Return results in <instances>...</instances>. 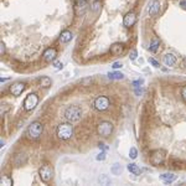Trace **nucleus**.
<instances>
[{
  "instance_id": "1",
  "label": "nucleus",
  "mask_w": 186,
  "mask_h": 186,
  "mask_svg": "<svg viewBox=\"0 0 186 186\" xmlns=\"http://www.w3.org/2000/svg\"><path fill=\"white\" fill-rule=\"evenodd\" d=\"M73 135V125L71 123H62L57 127V136L62 140L71 139Z\"/></svg>"
},
{
  "instance_id": "2",
  "label": "nucleus",
  "mask_w": 186,
  "mask_h": 186,
  "mask_svg": "<svg viewBox=\"0 0 186 186\" xmlns=\"http://www.w3.org/2000/svg\"><path fill=\"white\" fill-rule=\"evenodd\" d=\"M82 115V109L78 106H69L67 109L65 110V118L67 119L69 123L78 122Z\"/></svg>"
},
{
  "instance_id": "3",
  "label": "nucleus",
  "mask_w": 186,
  "mask_h": 186,
  "mask_svg": "<svg viewBox=\"0 0 186 186\" xmlns=\"http://www.w3.org/2000/svg\"><path fill=\"white\" fill-rule=\"evenodd\" d=\"M42 130H44L42 124L40 122H34V123H31V125H29L27 130H26V135L29 139L35 140L42 134Z\"/></svg>"
},
{
  "instance_id": "4",
  "label": "nucleus",
  "mask_w": 186,
  "mask_h": 186,
  "mask_svg": "<svg viewBox=\"0 0 186 186\" xmlns=\"http://www.w3.org/2000/svg\"><path fill=\"white\" fill-rule=\"evenodd\" d=\"M37 103H39V97H37L36 93L27 94L26 98H25V101H24V109L30 112L37 106Z\"/></svg>"
},
{
  "instance_id": "5",
  "label": "nucleus",
  "mask_w": 186,
  "mask_h": 186,
  "mask_svg": "<svg viewBox=\"0 0 186 186\" xmlns=\"http://www.w3.org/2000/svg\"><path fill=\"white\" fill-rule=\"evenodd\" d=\"M39 174H40L41 180H42L44 183H48L53 177V169L50 166V165H42L39 170Z\"/></svg>"
},
{
  "instance_id": "6",
  "label": "nucleus",
  "mask_w": 186,
  "mask_h": 186,
  "mask_svg": "<svg viewBox=\"0 0 186 186\" xmlns=\"http://www.w3.org/2000/svg\"><path fill=\"white\" fill-rule=\"evenodd\" d=\"M166 158V153L163 149H158V150H154L151 153L150 156V163L153 165H160L163 161Z\"/></svg>"
},
{
  "instance_id": "7",
  "label": "nucleus",
  "mask_w": 186,
  "mask_h": 186,
  "mask_svg": "<svg viewBox=\"0 0 186 186\" xmlns=\"http://www.w3.org/2000/svg\"><path fill=\"white\" fill-rule=\"evenodd\" d=\"M97 131H98V134L102 135V136H108V135L112 134V131H113V124H112L110 122H107V121L102 122L98 125Z\"/></svg>"
},
{
  "instance_id": "8",
  "label": "nucleus",
  "mask_w": 186,
  "mask_h": 186,
  "mask_svg": "<svg viewBox=\"0 0 186 186\" xmlns=\"http://www.w3.org/2000/svg\"><path fill=\"white\" fill-rule=\"evenodd\" d=\"M93 106H94V108H96L98 112H103V110L108 109V107H109V98L104 97V96L98 97V98H96Z\"/></svg>"
},
{
  "instance_id": "9",
  "label": "nucleus",
  "mask_w": 186,
  "mask_h": 186,
  "mask_svg": "<svg viewBox=\"0 0 186 186\" xmlns=\"http://www.w3.org/2000/svg\"><path fill=\"white\" fill-rule=\"evenodd\" d=\"M25 88H26V84H25L24 82H15L14 84L10 86V92H11L12 96L18 97L24 92Z\"/></svg>"
},
{
  "instance_id": "10",
  "label": "nucleus",
  "mask_w": 186,
  "mask_h": 186,
  "mask_svg": "<svg viewBox=\"0 0 186 186\" xmlns=\"http://www.w3.org/2000/svg\"><path fill=\"white\" fill-rule=\"evenodd\" d=\"M136 22V15L134 14L133 11H130V12H127L125 16H124V19H123V25L125 27H131V26H134V24Z\"/></svg>"
},
{
  "instance_id": "11",
  "label": "nucleus",
  "mask_w": 186,
  "mask_h": 186,
  "mask_svg": "<svg viewBox=\"0 0 186 186\" xmlns=\"http://www.w3.org/2000/svg\"><path fill=\"white\" fill-rule=\"evenodd\" d=\"M87 1L88 0H74V11L77 15H81L84 12L87 7Z\"/></svg>"
},
{
  "instance_id": "12",
  "label": "nucleus",
  "mask_w": 186,
  "mask_h": 186,
  "mask_svg": "<svg viewBox=\"0 0 186 186\" xmlns=\"http://www.w3.org/2000/svg\"><path fill=\"white\" fill-rule=\"evenodd\" d=\"M109 51H110V55H113V56H121L124 52V45L121 42H115L110 46Z\"/></svg>"
},
{
  "instance_id": "13",
  "label": "nucleus",
  "mask_w": 186,
  "mask_h": 186,
  "mask_svg": "<svg viewBox=\"0 0 186 186\" xmlns=\"http://www.w3.org/2000/svg\"><path fill=\"white\" fill-rule=\"evenodd\" d=\"M56 56H57V51L55 48L50 47V48H46L44 52V60L47 61V62H51V61H55L56 60Z\"/></svg>"
},
{
  "instance_id": "14",
  "label": "nucleus",
  "mask_w": 186,
  "mask_h": 186,
  "mask_svg": "<svg viewBox=\"0 0 186 186\" xmlns=\"http://www.w3.org/2000/svg\"><path fill=\"white\" fill-rule=\"evenodd\" d=\"M160 7H161V5H160V1H159V0H153L151 4L149 5V14H150L151 16L159 14Z\"/></svg>"
},
{
  "instance_id": "15",
  "label": "nucleus",
  "mask_w": 186,
  "mask_h": 186,
  "mask_svg": "<svg viewBox=\"0 0 186 186\" xmlns=\"http://www.w3.org/2000/svg\"><path fill=\"white\" fill-rule=\"evenodd\" d=\"M160 180L163 181L164 184H171L174 183V181L176 180V175L175 174H172V172H168V174H163V175H160Z\"/></svg>"
},
{
  "instance_id": "16",
  "label": "nucleus",
  "mask_w": 186,
  "mask_h": 186,
  "mask_svg": "<svg viewBox=\"0 0 186 186\" xmlns=\"http://www.w3.org/2000/svg\"><path fill=\"white\" fill-rule=\"evenodd\" d=\"M72 40V32L68 31V30H65L61 32V36H60V42L62 44H67L69 41Z\"/></svg>"
},
{
  "instance_id": "17",
  "label": "nucleus",
  "mask_w": 186,
  "mask_h": 186,
  "mask_svg": "<svg viewBox=\"0 0 186 186\" xmlns=\"http://www.w3.org/2000/svg\"><path fill=\"white\" fill-rule=\"evenodd\" d=\"M164 63L166 65V66H174L176 63V57L174 53H166V55L164 56Z\"/></svg>"
},
{
  "instance_id": "18",
  "label": "nucleus",
  "mask_w": 186,
  "mask_h": 186,
  "mask_svg": "<svg viewBox=\"0 0 186 186\" xmlns=\"http://www.w3.org/2000/svg\"><path fill=\"white\" fill-rule=\"evenodd\" d=\"M127 169H128V170H129L131 174H134V175H140V174H142V169H140L136 164H129V165L127 166Z\"/></svg>"
},
{
  "instance_id": "19",
  "label": "nucleus",
  "mask_w": 186,
  "mask_h": 186,
  "mask_svg": "<svg viewBox=\"0 0 186 186\" xmlns=\"http://www.w3.org/2000/svg\"><path fill=\"white\" fill-rule=\"evenodd\" d=\"M159 46H160V40L155 37V39H153L150 46H149V51L150 52H156L158 51V48H159Z\"/></svg>"
},
{
  "instance_id": "20",
  "label": "nucleus",
  "mask_w": 186,
  "mask_h": 186,
  "mask_svg": "<svg viewBox=\"0 0 186 186\" xmlns=\"http://www.w3.org/2000/svg\"><path fill=\"white\" fill-rule=\"evenodd\" d=\"M40 86L44 87V88H48L50 86H51V78L45 76V77H41L40 78Z\"/></svg>"
},
{
  "instance_id": "21",
  "label": "nucleus",
  "mask_w": 186,
  "mask_h": 186,
  "mask_svg": "<svg viewBox=\"0 0 186 186\" xmlns=\"http://www.w3.org/2000/svg\"><path fill=\"white\" fill-rule=\"evenodd\" d=\"M0 185H3V186H11L12 185V179L10 176H7V175H4V176H1V179H0Z\"/></svg>"
},
{
  "instance_id": "22",
  "label": "nucleus",
  "mask_w": 186,
  "mask_h": 186,
  "mask_svg": "<svg viewBox=\"0 0 186 186\" xmlns=\"http://www.w3.org/2000/svg\"><path fill=\"white\" fill-rule=\"evenodd\" d=\"M108 77L110 80H123L124 78V74L121 72H109L108 73Z\"/></svg>"
},
{
  "instance_id": "23",
  "label": "nucleus",
  "mask_w": 186,
  "mask_h": 186,
  "mask_svg": "<svg viewBox=\"0 0 186 186\" xmlns=\"http://www.w3.org/2000/svg\"><path fill=\"white\" fill-rule=\"evenodd\" d=\"M98 183L101 185H109L110 184V179L107 175H101L98 177Z\"/></svg>"
},
{
  "instance_id": "24",
  "label": "nucleus",
  "mask_w": 186,
  "mask_h": 186,
  "mask_svg": "<svg viewBox=\"0 0 186 186\" xmlns=\"http://www.w3.org/2000/svg\"><path fill=\"white\" fill-rule=\"evenodd\" d=\"M112 172L114 174V175H121L122 172V166L119 164H114L113 166H112Z\"/></svg>"
},
{
  "instance_id": "25",
  "label": "nucleus",
  "mask_w": 186,
  "mask_h": 186,
  "mask_svg": "<svg viewBox=\"0 0 186 186\" xmlns=\"http://www.w3.org/2000/svg\"><path fill=\"white\" fill-rule=\"evenodd\" d=\"M136 155H138V150H136L135 148H130V150H129V156H130V158L135 159Z\"/></svg>"
},
{
  "instance_id": "26",
  "label": "nucleus",
  "mask_w": 186,
  "mask_h": 186,
  "mask_svg": "<svg viewBox=\"0 0 186 186\" xmlns=\"http://www.w3.org/2000/svg\"><path fill=\"white\" fill-rule=\"evenodd\" d=\"M52 62H53V66H55V68H56V69H61L62 67H63V65H62V62H61V61L55 60V61H52Z\"/></svg>"
},
{
  "instance_id": "27",
  "label": "nucleus",
  "mask_w": 186,
  "mask_h": 186,
  "mask_svg": "<svg viewBox=\"0 0 186 186\" xmlns=\"http://www.w3.org/2000/svg\"><path fill=\"white\" fill-rule=\"evenodd\" d=\"M98 161H103V160H104L106 159V151L104 150H103V151H101V153H99V154L97 155V158H96Z\"/></svg>"
},
{
  "instance_id": "28",
  "label": "nucleus",
  "mask_w": 186,
  "mask_h": 186,
  "mask_svg": "<svg viewBox=\"0 0 186 186\" xmlns=\"http://www.w3.org/2000/svg\"><path fill=\"white\" fill-rule=\"evenodd\" d=\"M149 62H150V63L154 66V67H160V63L156 60H154V59H149Z\"/></svg>"
},
{
  "instance_id": "29",
  "label": "nucleus",
  "mask_w": 186,
  "mask_h": 186,
  "mask_svg": "<svg viewBox=\"0 0 186 186\" xmlns=\"http://www.w3.org/2000/svg\"><path fill=\"white\" fill-rule=\"evenodd\" d=\"M143 80H138V81H135V82H133V86L135 87V88H138V87H140V86H142L143 84Z\"/></svg>"
},
{
  "instance_id": "30",
  "label": "nucleus",
  "mask_w": 186,
  "mask_h": 186,
  "mask_svg": "<svg viewBox=\"0 0 186 186\" xmlns=\"http://www.w3.org/2000/svg\"><path fill=\"white\" fill-rule=\"evenodd\" d=\"M112 67H113L114 69H118V68H122V63L121 62H114L113 65H112Z\"/></svg>"
},
{
  "instance_id": "31",
  "label": "nucleus",
  "mask_w": 186,
  "mask_h": 186,
  "mask_svg": "<svg viewBox=\"0 0 186 186\" xmlns=\"http://www.w3.org/2000/svg\"><path fill=\"white\" fill-rule=\"evenodd\" d=\"M129 57H130V60H135L136 59V51H135V50H131Z\"/></svg>"
},
{
  "instance_id": "32",
  "label": "nucleus",
  "mask_w": 186,
  "mask_h": 186,
  "mask_svg": "<svg viewBox=\"0 0 186 186\" xmlns=\"http://www.w3.org/2000/svg\"><path fill=\"white\" fill-rule=\"evenodd\" d=\"M181 96H183V98L186 101V86H184L183 89H181Z\"/></svg>"
},
{
  "instance_id": "33",
  "label": "nucleus",
  "mask_w": 186,
  "mask_h": 186,
  "mask_svg": "<svg viewBox=\"0 0 186 186\" xmlns=\"http://www.w3.org/2000/svg\"><path fill=\"white\" fill-rule=\"evenodd\" d=\"M98 146H99V149H102V150H104V151L107 150V149H108V146H106L103 143H99V144H98Z\"/></svg>"
},
{
  "instance_id": "34",
  "label": "nucleus",
  "mask_w": 186,
  "mask_h": 186,
  "mask_svg": "<svg viewBox=\"0 0 186 186\" xmlns=\"http://www.w3.org/2000/svg\"><path fill=\"white\" fill-rule=\"evenodd\" d=\"M0 52H1V55L5 53V45H4V44L0 45Z\"/></svg>"
},
{
  "instance_id": "35",
  "label": "nucleus",
  "mask_w": 186,
  "mask_h": 186,
  "mask_svg": "<svg viewBox=\"0 0 186 186\" xmlns=\"http://www.w3.org/2000/svg\"><path fill=\"white\" fill-rule=\"evenodd\" d=\"M180 6L186 7V0H181V1H180Z\"/></svg>"
},
{
  "instance_id": "36",
  "label": "nucleus",
  "mask_w": 186,
  "mask_h": 186,
  "mask_svg": "<svg viewBox=\"0 0 186 186\" xmlns=\"http://www.w3.org/2000/svg\"><path fill=\"white\" fill-rule=\"evenodd\" d=\"M98 5H99V3H98V1L94 3V4H93V10H97V9H98Z\"/></svg>"
}]
</instances>
